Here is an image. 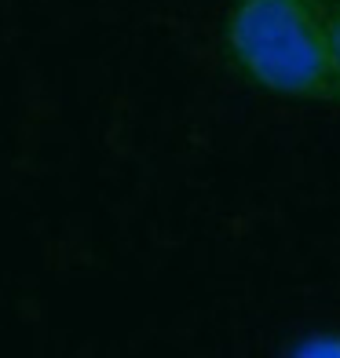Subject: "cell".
I'll list each match as a JSON object with an SVG mask.
<instances>
[{
    "mask_svg": "<svg viewBox=\"0 0 340 358\" xmlns=\"http://www.w3.org/2000/svg\"><path fill=\"white\" fill-rule=\"evenodd\" d=\"M223 55L246 85L267 95L340 106V59L326 0H231Z\"/></svg>",
    "mask_w": 340,
    "mask_h": 358,
    "instance_id": "cell-1",
    "label": "cell"
},
{
    "mask_svg": "<svg viewBox=\"0 0 340 358\" xmlns=\"http://www.w3.org/2000/svg\"><path fill=\"white\" fill-rule=\"evenodd\" d=\"M285 355L300 358H340V329H311L285 344Z\"/></svg>",
    "mask_w": 340,
    "mask_h": 358,
    "instance_id": "cell-2",
    "label": "cell"
},
{
    "mask_svg": "<svg viewBox=\"0 0 340 358\" xmlns=\"http://www.w3.org/2000/svg\"><path fill=\"white\" fill-rule=\"evenodd\" d=\"M330 8V26H333V44H337V59H340V0H326Z\"/></svg>",
    "mask_w": 340,
    "mask_h": 358,
    "instance_id": "cell-3",
    "label": "cell"
}]
</instances>
